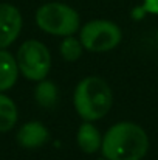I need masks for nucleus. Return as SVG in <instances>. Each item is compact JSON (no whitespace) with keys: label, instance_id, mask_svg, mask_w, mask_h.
Instances as JSON below:
<instances>
[{"label":"nucleus","instance_id":"nucleus-1","mask_svg":"<svg viewBox=\"0 0 158 160\" xmlns=\"http://www.w3.org/2000/svg\"><path fill=\"white\" fill-rule=\"evenodd\" d=\"M101 151L107 160H143L149 151V137L141 126L121 121L104 134Z\"/></svg>","mask_w":158,"mask_h":160},{"label":"nucleus","instance_id":"nucleus-2","mask_svg":"<svg viewBox=\"0 0 158 160\" xmlns=\"http://www.w3.org/2000/svg\"><path fill=\"white\" fill-rule=\"evenodd\" d=\"M113 103L110 86L99 76H87L74 89L73 104L84 121H96L108 113Z\"/></svg>","mask_w":158,"mask_h":160},{"label":"nucleus","instance_id":"nucleus-3","mask_svg":"<svg viewBox=\"0 0 158 160\" xmlns=\"http://www.w3.org/2000/svg\"><path fill=\"white\" fill-rule=\"evenodd\" d=\"M36 23L48 34L67 38L73 36L79 30L81 19L74 8L65 3L50 2L36 11Z\"/></svg>","mask_w":158,"mask_h":160},{"label":"nucleus","instance_id":"nucleus-4","mask_svg":"<svg viewBox=\"0 0 158 160\" xmlns=\"http://www.w3.org/2000/svg\"><path fill=\"white\" fill-rule=\"evenodd\" d=\"M19 72L30 81H42L47 78L51 68L50 50L41 41L30 39L25 41L16 54Z\"/></svg>","mask_w":158,"mask_h":160},{"label":"nucleus","instance_id":"nucleus-5","mask_svg":"<svg viewBox=\"0 0 158 160\" xmlns=\"http://www.w3.org/2000/svg\"><path fill=\"white\" fill-rule=\"evenodd\" d=\"M121 39H122L121 28L112 20H104V19L90 20L79 30V41L84 50L93 53H104L116 48Z\"/></svg>","mask_w":158,"mask_h":160},{"label":"nucleus","instance_id":"nucleus-6","mask_svg":"<svg viewBox=\"0 0 158 160\" xmlns=\"http://www.w3.org/2000/svg\"><path fill=\"white\" fill-rule=\"evenodd\" d=\"M22 14L9 3H0V50L9 47L22 31Z\"/></svg>","mask_w":158,"mask_h":160},{"label":"nucleus","instance_id":"nucleus-7","mask_svg":"<svg viewBox=\"0 0 158 160\" xmlns=\"http://www.w3.org/2000/svg\"><path fill=\"white\" fill-rule=\"evenodd\" d=\"M16 140L25 149H37L50 140V132L41 121H28L17 131Z\"/></svg>","mask_w":158,"mask_h":160},{"label":"nucleus","instance_id":"nucleus-8","mask_svg":"<svg viewBox=\"0 0 158 160\" xmlns=\"http://www.w3.org/2000/svg\"><path fill=\"white\" fill-rule=\"evenodd\" d=\"M76 142H78V146L82 152L95 154L98 149H101L103 137H101L99 129L92 121H84L78 129Z\"/></svg>","mask_w":158,"mask_h":160},{"label":"nucleus","instance_id":"nucleus-9","mask_svg":"<svg viewBox=\"0 0 158 160\" xmlns=\"http://www.w3.org/2000/svg\"><path fill=\"white\" fill-rule=\"evenodd\" d=\"M17 61L12 54L6 50H0V92L9 90L14 87L19 78Z\"/></svg>","mask_w":158,"mask_h":160},{"label":"nucleus","instance_id":"nucleus-10","mask_svg":"<svg viewBox=\"0 0 158 160\" xmlns=\"http://www.w3.org/2000/svg\"><path fill=\"white\" fill-rule=\"evenodd\" d=\"M17 117L19 113L16 103L3 92H0V132L11 131L17 123Z\"/></svg>","mask_w":158,"mask_h":160},{"label":"nucleus","instance_id":"nucleus-11","mask_svg":"<svg viewBox=\"0 0 158 160\" xmlns=\"http://www.w3.org/2000/svg\"><path fill=\"white\" fill-rule=\"evenodd\" d=\"M57 98H59V92L53 81H47V79L39 81V84L34 89V100L39 106L51 109L56 106Z\"/></svg>","mask_w":158,"mask_h":160},{"label":"nucleus","instance_id":"nucleus-12","mask_svg":"<svg viewBox=\"0 0 158 160\" xmlns=\"http://www.w3.org/2000/svg\"><path fill=\"white\" fill-rule=\"evenodd\" d=\"M60 56L64 58V61L67 62H74L81 58V54L84 52V47L81 44L79 39H76L74 36H67L64 38V41L60 42Z\"/></svg>","mask_w":158,"mask_h":160},{"label":"nucleus","instance_id":"nucleus-13","mask_svg":"<svg viewBox=\"0 0 158 160\" xmlns=\"http://www.w3.org/2000/svg\"><path fill=\"white\" fill-rule=\"evenodd\" d=\"M143 11L149 14H158V0H144Z\"/></svg>","mask_w":158,"mask_h":160},{"label":"nucleus","instance_id":"nucleus-14","mask_svg":"<svg viewBox=\"0 0 158 160\" xmlns=\"http://www.w3.org/2000/svg\"><path fill=\"white\" fill-rule=\"evenodd\" d=\"M157 42H158V33H157Z\"/></svg>","mask_w":158,"mask_h":160},{"label":"nucleus","instance_id":"nucleus-15","mask_svg":"<svg viewBox=\"0 0 158 160\" xmlns=\"http://www.w3.org/2000/svg\"><path fill=\"white\" fill-rule=\"evenodd\" d=\"M98 160H107V159H98Z\"/></svg>","mask_w":158,"mask_h":160}]
</instances>
